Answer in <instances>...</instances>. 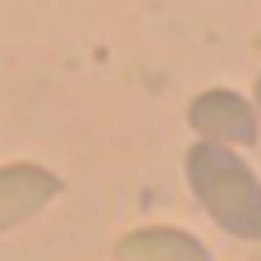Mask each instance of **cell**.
<instances>
[{"label": "cell", "instance_id": "6da1fadb", "mask_svg": "<svg viewBox=\"0 0 261 261\" xmlns=\"http://www.w3.org/2000/svg\"><path fill=\"white\" fill-rule=\"evenodd\" d=\"M184 179L197 206L243 243H261V174L243 161V151L220 142H193L184 156Z\"/></svg>", "mask_w": 261, "mask_h": 261}, {"label": "cell", "instance_id": "7a4b0ae2", "mask_svg": "<svg viewBox=\"0 0 261 261\" xmlns=\"http://www.w3.org/2000/svg\"><path fill=\"white\" fill-rule=\"evenodd\" d=\"M188 128L197 133V142H220V147H252L261 138L252 101L229 92V87L197 92L188 101Z\"/></svg>", "mask_w": 261, "mask_h": 261}, {"label": "cell", "instance_id": "3957f363", "mask_svg": "<svg viewBox=\"0 0 261 261\" xmlns=\"http://www.w3.org/2000/svg\"><path fill=\"white\" fill-rule=\"evenodd\" d=\"M60 193H64V179L46 165H32V161L0 165V234L46 211Z\"/></svg>", "mask_w": 261, "mask_h": 261}, {"label": "cell", "instance_id": "277c9868", "mask_svg": "<svg viewBox=\"0 0 261 261\" xmlns=\"http://www.w3.org/2000/svg\"><path fill=\"white\" fill-rule=\"evenodd\" d=\"M115 261H211V248L188 229L147 225V229H128L115 243Z\"/></svg>", "mask_w": 261, "mask_h": 261}, {"label": "cell", "instance_id": "5b68a950", "mask_svg": "<svg viewBox=\"0 0 261 261\" xmlns=\"http://www.w3.org/2000/svg\"><path fill=\"white\" fill-rule=\"evenodd\" d=\"M252 110H257V124H261V73H257V83H252Z\"/></svg>", "mask_w": 261, "mask_h": 261}]
</instances>
